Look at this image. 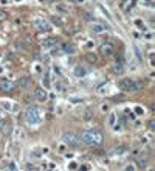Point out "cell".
Instances as JSON below:
<instances>
[{"label": "cell", "instance_id": "cell-1", "mask_svg": "<svg viewBox=\"0 0 155 171\" xmlns=\"http://www.w3.org/2000/svg\"><path fill=\"white\" fill-rule=\"evenodd\" d=\"M79 142H82L87 146L96 148V146H101L104 143V135L101 134L98 129H87V131H84L81 134Z\"/></svg>", "mask_w": 155, "mask_h": 171}, {"label": "cell", "instance_id": "cell-2", "mask_svg": "<svg viewBox=\"0 0 155 171\" xmlns=\"http://www.w3.org/2000/svg\"><path fill=\"white\" fill-rule=\"evenodd\" d=\"M25 121L30 124V126H37V124L42 121V111H40L37 106L28 107L26 112H25Z\"/></svg>", "mask_w": 155, "mask_h": 171}, {"label": "cell", "instance_id": "cell-3", "mask_svg": "<svg viewBox=\"0 0 155 171\" xmlns=\"http://www.w3.org/2000/svg\"><path fill=\"white\" fill-rule=\"evenodd\" d=\"M118 87L124 92H137V90L141 89V82L135 81L132 78H123L118 81Z\"/></svg>", "mask_w": 155, "mask_h": 171}, {"label": "cell", "instance_id": "cell-4", "mask_svg": "<svg viewBox=\"0 0 155 171\" xmlns=\"http://www.w3.org/2000/svg\"><path fill=\"white\" fill-rule=\"evenodd\" d=\"M62 142L65 143V145H68V146L76 148L79 145V137L76 134H73V132H65L64 137H62Z\"/></svg>", "mask_w": 155, "mask_h": 171}, {"label": "cell", "instance_id": "cell-5", "mask_svg": "<svg viewBox=\"0 0 155 171\" xmlns=\"http://www.w3.org/2000/svg\"><path fill=\"white\" fill-rule=\"evenodd\" d=\"M33 25H34V28H37L39 31H44V33L51 30V24L48 20H45V19H36V20L33 22Z\"/></svg>", "mask_w": 155, "mask_h": 171}, {"label": "cell", "instance_id": "cell-6", "mask_svg": "<svg viewBox=\"0 0 155 171\" xmlns=\"http://www.w3.org/2000/svg\"><path fill=\"white\" fill-rule=\"evenodd\" d=\"M99 53L104 56V58H109V56H112L113 53H115V47L109 42H104V44L99 45Z\"/></svg>", "mask_w": 155, "mask_h": 171}, {"label": "cell", "instance_id": "cell-7", "mask_svg": "<svg viewBox=\"0 0 155 171\" xmlns=\"http://www.w3.org/2000/svg\"><path fill=\"white\" fill-rule=\"evenodd\" d=\"M34 97H36V100H37V101L45 103V101H47V98H48L47 89H45V87H37V89L34 90Z\"/></svg>", "mask_w": 155, "mask_h": 171}, {"label": "cell", "instance_id": "cell-8", "mask_svg": "<svg viewBox=\"0 0 155 171\" xmlns=\"http://www.w3.org/2000/svg\"><path fill=\"white\" fill-rule=\"evenodd\" d=\"M105 30H107V26H105L104 24H101V22H95V20H93L92 25H90V31L95 33V34H101V33H104Z\"/></svg>", "mask_w": 155, "mask_h": 171}, {"label": "cell", "instance_id": "cell-9", "mask_svg": "<svg viewBox=\"0 0 155 171\" xmlns=\"http://www.w3.org/2000/svg\"><path fill=\"white\" fill-rule=\"evenodd\" d=\"M31 81H33V79L30 78V76H20V78L17 79V86L20 87V89L26 90L30 86H31Z\"/></svg>", "mask_w": 155, "mask_h": 171}, {"label": "cell", "instance_id": "cell-10", "mask_svg": "<svg viewBox=\"0 0 155 171\" xmlns=\"http://www.w3.org/2000/svg\"><path fill=\"white\" fill-rule=\"evenodd\" d=\"M73 73H74V76H76V78H85L89 72H87V68L84 66H76V67H74V70H73Z\"/></svg>", "mask_w": 155, "mask_h": 171}, {"label": "cell", "instance_id": "cell-11", "mask_svg": "<svg viewBox=\"0 0 155 171\" xmlns=\"http://www.w3.org/2000/svg\"><path fill=\"white\" fill-rule=\"evenodd\" d=\"M60 48H62V53H65V55H74V53H76V47H74V44H71V42L64 44Z\"/></svg>", "mask_w": 155, "mask_h": 171}, {"label": "cell", "instance_id": "cell-12", "mask_svg": "<svg viewBox=\"0 0 155 171\" xmlns=\"http://www.w3.org/2000/svg\"><path fill=\"white\" fill-rule=\"evenodd\" d=\"M13 87H14V84L11 81H8V79H2V81H0V89L5 90V92H11Z\"/></svg>", "mask_w": 155, "mask_h": 171}, {"label": "cell", "instance_id": "cell-13", "mask_svg": "<svg viewBox=\"0 0 155 171\" xmlns=\"http://www.w3.org/2000/svg\"><path fill=\"white\" fill-rule=\"evenodd\" d=\"M14 140L16 142H23L25 140V132L22 128H16L14 129Z\"/></svg>", "mask_w": 155, "mask_h": 171}, {"label": "cell", "instance_id": "cell-14", "mask_svg": "<svg viewBox=\"0 0 155 171\" xmlns=\"http://www.w3.org/2000/svg\"><path fill=\"white\" fill-rule=\"evenodd\" d=\"M50 22H51L53 25H56V26H64V24H65V22H64V19L60 17V16H58V14L51 16L50 17Z\"/></svg>", "mask_w": 155, "mask_h": 171}, {"label": "cell", "instance_id": "cell-15", "mask_svg": "<svg viewBox=\"0 0 155 171\" xmlns=\"http://www.w3.org/2000/svg\"><path fill=\"white\" fill-rule=\"evenodd\" d=\"M56 45V41L51 39V37H48V39H44L42 41V48L44 50H50L51 47H54Z\"/></svg>", "mask_w": 155, "mask_h": 171}, {"label": "cell", "instance_id": "cell-16", "mask_svg": "<svg viewBox=\"0 0 155 171\" xmlns=\"http://www.w3.org/2000/svg\"><path fill=\"white\" fill-rule=\"evenodd\" d=\"M85 61H87L89 64H92V66H93V64L98 62V56H96L93 51H89V53H85Z\"/></svg>", "mask_w": 155, "mask_h": 171}, {"label": "cell", "instance_id": "cell-17", "mask_svg": "<svg viewBox=\"0 0 155 171\" xmlns=\"http://www.w3.org/2000/svg\"><path fill=\"white\" fill-rule=\"evenodd\" d=\"M112 72H113L115 75H123V73H124V66H123V62H118V61H116V64L112 67Z\"/></svg>", "mask_w": 155, "mask_h": 171}, {"label": "cell", "instance_id": "cell-18", "mask_svg": "<svg viewBox=\"0 0 155 171\" xmlns=\"http://www.w3.org/2000/svg\"><path fill=\"white\" fill-rule=\"evenodd\" d=\"M149 165V157L147 155H138V166L140 168H146V166Z\"/></svg>", "mask_w": 155, "mask_h": 171}, {"label": "cell", "instance_id": "cell-19", "mask_svg": "<svg viewBox=\"0 0 155 171\" xmlns=\"http://www.w3.org/2000/svg\"><path fill=\"white\" fill-rule=\"evenodd\" d=\"M127 153V148L126 146H116V148H113L112 149V154L113 155H118V157H121L123 154H126Z\"/></svg>", "mask_w": 155, "mask_h": 171}, {"label": "cell", "instance_id": "cell-20", "mask_svg": "<svg viewBox=\"0 0 155 171\" xmlns=\"http://www.w3.org/2000/svg\"><path fill=\"white\" fill-rule=\"evenodd\" d=\"M0 106H2V109H3V111H6V112L14 111V104H13V101H2V103H0Z\"/></svg>", "mask_w": 155, "mask_h": 171}, {"label": "cell", "instance_id": "cell-21", "mask_svg": "<svg viewBox=\"0 0 155 171\" xmlns=\"http://www.w3.org/2000/svg\"><path fill=\"white\" fill-rule=\"evenodd\" d=\"M42 84L45 89H48V87L51 86V78H50V73H45V76L42 78Z\"/></svg>", "mask_w": 155, "mask_h": 171}, {"label": "cell", "instance_id": "cell-22", "mask_svg": "<svg viewBox=\"0 0 155 171\" xmlns=\"http://www.w3.org/2000/svg\"><path fill=\"white\" fill-rule=\"evenodd\" d=\"M92 117H93V112H92V109H85V111L82 112V120L89 121V120H92Z\"/></svg>", "mask_w": 155, "mask_h": 171}, {"label": "cell", "instance_id": "cell-23", "mask_svg": "<svg viewBox=\"0 0 155 171\" xmlns=\"http://www.w3.org/2000/svg\"><path fill=\"white\" fill-rule=\"evenodd\" d=\"M116 123V114L115 112H112V114H109V118H107V124L109 126H113V124Z\"/></svg>", "mask_w": 155, "mask_h": 171}, {"label": "cell", "instance_id": "cell-24", "mask_svg": "<svg viewBox=\"0 0 155 171\" xmlns=\"http://www.w3.org/2000/svg\"><path fill=\"white\" fill-rule=\"evenodd\" d=\"M54 89H56V90H59V92H64V90H65V86H64L62 82L56 81V82H54Z\"/></svg>", "mask_w": 155, "mask_h": 171}, {"label": "cell", "instance_id": "cell-25", "mask_svg": "<svg viewBox=\"0 0 155 171\" xmlns=\"http://www.w3.org/2000/svg\"><path fill=\"white\" fill-rule=\"evenodd\" d=\"M42 149H36V151H33V153H31V157L33 159H39V157H42Z\"/></svg>", "mask_w": 155, "mask_h": 171}, {"label": "cell", "instance_id": "cell-26", "mask_svg": "<svg viewBox=\"0 0 155 171\" xmlns=\"http://www.w3.org/2000/svg\"><path fill=\"white\" fill-rule=\"evenodd\" d=\"M140 154H141V149H140V148H134V149L130 151V155H132V157H138Z\"/></svg>", "mask_w": 155, "mask_h": 171}, {"label": "cell", "instance_id": "cell-27", "mask_svg": "<svg viewBox=\"0 0 155 171\" xmlns=\"http://www.w3.org/2000/svg\"><path fill=\"white\" fill-rule=\"evenodd\" d=\"M107 89H109V84H105V86H101L99 89H98V93H99V95H104V93H107Z\"/></svg>", "mask_w": 155, "mask_h": 171}, {"label": "cell", "instance_id": "cell-28", "mask_svg": "<svg viewBox=\"0 0 155 171\" xmlns=\"http://www.w3.org/2000/svg\"><path fill=\"white\" fill-rule=\"evenodd\" d=\"M78 166H79V165H78L76 162H74V160H71V162L68 163V165H67V168H68V170H79Z\"/></svg>", "mask_w": 155, "mask_h": 171}, {"label": "cell", "instance_id": "cell-29", "mask_svg": "<svg viewBox=\"0 0 155 171\" xmlns=\"http://www.w3.org/2000/svg\"><path fill=\"white\" fill-rule=\"evenodd\" d=\"M134 111H135V114H137V115H144V109L140 107V106H137V107H135Z\"/></svg>", "mask_w": 155, "mask_h": 171}, {"label": "cell", "instance_id": "cell-30", "mask_svg": "<svg viewBox=\"0 0 155 171\" xmlns=\"http://www.w3.org/2000/svg\"><path fill=\"white\" fill-rule=\"evenodd\" d=\"M70 101H71V103H74V104H78V103H82L84 100H82V98H76V97H71V98H70Z\"/></svg>", "mask_w": 155, "mask_h": 171}, {"label": "cell", "instance_id": "cell-31", "mask_svg": "<svg viewBox=\"0 0 155 171\" xmlns=\"http://www.w3.org/2000/svg\"><path fill=\"white\" fill-rule=\"evenodd\" d=\"M6 16H8V14H6V11L0 9V22H2V20H5V19H6Z\"/></svg>", "mask_w": 155, "mask_h": 171}, {"label": "cell", "instance_id": "cell-32", "mask_svg": "<svg viewBox=\"0 0 155 171\" xmlns=\"http://www.w3.org/2000/svg\"><path fill=\"white\" fill-rule=\"evenodd\" d=\"M56 9L60 11V13H67V11H68L67 8H64V6H59V5H56Z\"/></svg>", "mask_w": 155, "mask_h": 171}, {"label": "cell", "instance_id": "cell-33", "mask_svg": "<svg viewBox=\"0 0 155 171\" xmlns=\"http://www.w3.org/2000/svg\"><path fill=\"white\" fill-rule=\"evenodd\" d=\"M149 129H150V131H154V129H155V121L154 120L149 121Z\"/></svg>", "mask_w": 155, "mask_h": 171}, {"label": "cell", "instance_id": "cell-34", "mask_svg": "<svg viewBox=\"0 0 155 171\" xmlns=\"http://www.w3.org/2000/svg\"><path fill=\"white\" fill-rule=\"evenodd\" d=\"M8 170H17L16 163H14V162H11V163H9V165H8Z\"/></svg>", "mask_w": 155, "mask_h": 171}, {"label": "cell", "instance_id": "cell-35", "mask_svg": "<svg viewBox=\"0 0 155 171\" xmlns=\"http://www.w3.org/2000/svg\"><path fill=\"white\" fill-rule=\"evenodd\" d=\"M101 111H103V112H109V104H103V106H101Z\"/></svg>", "mask_w": 155, "mask_h": 171}, {"label": "cell", "instance_id": "cell-36", "mask_svg": "<svg viewBox=\"0 0 155 171\" xmlns=\"http://www.w3.org/2000/svg\"><path fill=\"white\" fill-rule=\"evenodd\" d=\"M78 168H81V170H90V166H89V165H87V163H84V165L78 166Z\"/></svg>", "mask_w": 155, "mask_h": 171}, {"label": "cell", "instance_id": "cell-37", "mask_svg": "<svg viewBox=\"0 0 155 171\" xmlns=\"http://www.w3.org/2000/svg\"><path fill=\"white\" fill-rule=\"evenodd\" d=\"M25 168H26V170H36V166H34V165H31V163H28V165H26Z\"/></svg>", "mask_w": 155, "mask_h": 171}, {"label": "cell", "instance_id": "cell-38", "mask_svg": "<svg viewBox=\"0 0 155 171\" xmlns=\"http://www.w3.org/2000/svg\"><path fill=\"white\" fill-rule=\"evenodd\" d=\"M48 168H50V170H54V168H56V163L50 162V163H48Z\"/></svg>", "mask_w": 155, "mask_h": 171}, {"label": "cell", "instance_id": "cell-39", "mask_svg": "<svg viewBox=\"0 0 155 171\" xmlns=\"http://www.w3.org/2000/svg\"><path fill=\"white\" fill-rule=\"evenodd\" d=\"M64 149H65V143H60V145H59V151L62 153Z\"/></svg>", "mask_w": 155, "mask_h": 171}, {"label": "cell", "instance_id": "cell-40", "mask_svg": "<svg viewBox=\"0 0 155 171\" xmlns=\"http://www.w3.org/2000/svg\"><path fill=\"white\" fill-rule=\"evenodd\" d=\"M127 114H129V112H127ZM129 118L134 121V120H135V114H132V112H130V114H129Z\"/></svg>", "mask_w": 155, "mask_h": 171}, {"label": "cell", "instance_id": "cell-41", "mask_svg": "<svg viewBox=\"0 0 155 171\" xmlns=\"http://www.w3.org/2000/svg\"><path fill=\"white\" fill-rule=\"evenodd\" d=\"M126 170H127V171H129V170H130V171H134V170H135V166H134V165H129V166H126Z\"/></svg>", "mask_w": 155, "mask_h": 171}, {"label": "cell", "instance_id": "cell-42", "mask_svg": "<svg viewBox=\"0 0 155 171\" xmlns=\"http://www.w3.org/2000/svg\"><path fill=\"white\" fill-rule=\"evenodd\" d=\"M84 19H85V20H92V17H90V14H84Z\"/></svg>", "mask_w": 155, "mask_h": 171}, {"label": "cell", "instance_id": "cell-43", "mask_svg": "<svg viewBox=\"0 0 155 171\" xmlns=\"http://www.w3.org/2000/svg\"><path fill=\"white\" fill-rule=\"evenodd\" d=\"M31 101V98H30V95H25V103H30Z\"/></svg>", "mask_w": 155, "mask_h": 171}, {"label": "cell", "instance_id": "cell-44", "mask_svg": "<svg viewBox=\"0 0 155 171\" xmlns=\"http://www.w3.org/2000/svg\"><path fill=\"white\" fill-rule=\"evenodd\" d=\"M2 124H3V117L0 115V128H2Z\"/></svg>", "mask_w": 155, "mask_h": 171}, {"label": "cell", "instance_id": "cell-45", "mask_svg": "<svg viewBox=\"0 0 155 171\" xmlns=\"http://www.w3.org/2000/svg\"><path fill=\"white\" fill-rule=\"evenodd\" d=\"M74 2H78V3H82V2H84V0H74Z\"/></svg>", "mask_w": 155, "mask_h": 171}, {"label": "cell", "instance_id": "cell-46", "mask_svg": "<svg viewBox=\"0 0 155 171\" xmlns=\"http://www.w3.org/2000/svg\"><path fill=\"white\" fill-rule=\"evenodd\" d=\"M2 72H3V67H0V73H2Z\"/></svg>", "mask_w": 155, "mask_h": 171}, {"label": "cell", "instance_id": "cell-47", "mask_svg": "<svg viewBox=\"0 0 155 171\" xmlns=\"http://www.w3.org/2000/svg\"><path fill=\"white\" fill-rule=\"evenodd\" d=\"M16 2H22V0H16Z\"/></svg>", "mask_w": 155, "mask_h": 171}, {"label": "cell", "instance_id": "cell-48", "mask_svg": "<svg viewBox=\"0 0 155 171\" xmlns=\"http://www.w3.org/2000/svg\"><path fill=\"white\" fill-rule=\"evenodd\" d=\"M39 2H44V0H39Z\"/></svg>", "mask_w": 155, "mask_h": 171}, {"label": "cell", "instance_id": "cell-49", "mask_svg": "<svg viewBox=\"0 0 155 171\" xmlns=\"http://www.w3.org/2000/svg\"><path fill=\"white\" fill-rule=\"evenodd\" d=\"M71 2H74V0H71Z\"/></svg>", "mask_w": 155, "mask_h": 171}]
</instances>
